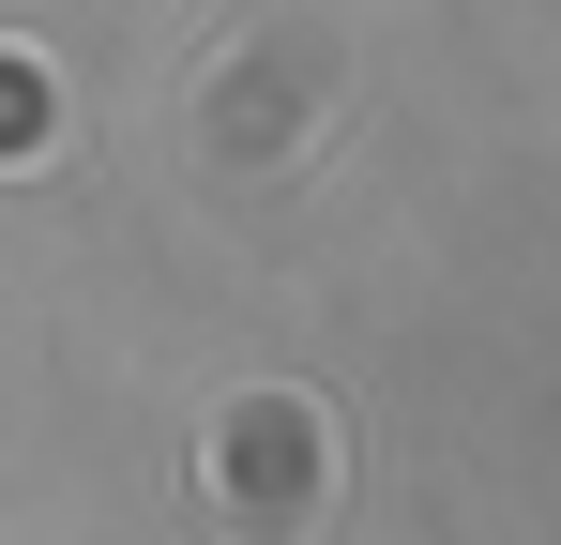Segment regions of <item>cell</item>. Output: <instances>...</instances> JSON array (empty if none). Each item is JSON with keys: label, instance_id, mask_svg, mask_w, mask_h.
<instances>
[{"label": "cell", "instance_id": "cell-1", "mask_svg": "<svg viewBox=\"0 0 561 545\" xmlns=\"http://www.w3.org/2000/svg\"><path fill=\"white\" fill-rule=\"evenodd\" d=\"M31 137H46V121H31V77L0 61V152H31Z\"/></svg>", "mask_w": 561, "mask_h": 545}]
</instances>
